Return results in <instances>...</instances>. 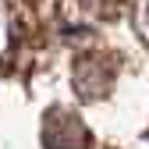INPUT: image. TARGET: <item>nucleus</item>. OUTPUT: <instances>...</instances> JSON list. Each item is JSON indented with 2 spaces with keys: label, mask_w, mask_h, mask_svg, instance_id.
<instances>
[{
  "label": "nucleus",
  "mask_w": 149,
  "mask_h": 149,
  "mask_svg": "<svg viewBox=\"0 0 149 149\" xmlns=\"http://www.w3.org/2000/svg\"><path fill=\"white\" fill-rule=\"evenodd\" d=\"M43 146L46 149H89L92 135L85 121L68 107H50L43 117Z\"/></svg>",
  "instance_id": "obj_1"
},
{
  "label": "nucleus",
  "mask_w": 149,
  "mask_h": 149,
  "mask_svg": "<svg viewBox=\"0 0 149 149\" xmlns=\"http://www.w3.org/2000/svg\"><path fill=\"white\" fill-rule=\"evenodd\" d=\"M117 78V61L110 53H85V57L74 61V89H78L82 100H100L114 89Z\"/></svg>",
  "instance_id": "obj_2"
},
{
  "label": "nucleus",
  "mask_w": 149,
  "mask_h": 149,
  "mask_svg": "<svg viewBox=\"0 0 149 149\" xmlns=\"http://www.w3.org/2000/svg\"><path fill=\"white\" fill-rule=\"evenodd\" d=\"M139 29H142L146 43H149V0H142V7H139Z\"/></svg>",
  "instance_id": "obj_3"
},
{
  "label": "nucleus",
  "mask_w": 149,
  "mask_h": 149,
  "mask_svg": "<svg viewBox=\"0 0 149 149\" xmlns=\"http://www.w3.org/2000/svg\"><path fill=\"white\" fill-rule=\"evenodd\" d=\"M114 4H121V0H82V7H89V11H110Z\"/></svg>",
  "instance_id": "obj_4"
}]
</instances>
